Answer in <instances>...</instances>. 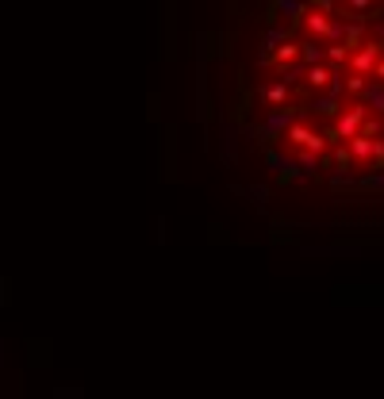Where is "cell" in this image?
<instances>
[{"mask_svg":"<svg viewBox=\"0 0 384 399\" xmlns=\"http://www.w3.org/2000/svg\"><path fill=\"white\" fill-rule=\"evenodd\" d=\"M365 112H369V107H365V100H361V104H354L350 112H338V116H335V127L326 131V138H331V142H350V138L361 131Z\"/></svg>","mask_w":384,"mask_h":399,"instance_id":"6da1fadb","label":"cell"},{"mask_svg":"<svg viewBox=\"0 0 384 399\" xmlns=\"http://www.w3.org/2000/svg\"><path fill=\"white\" fill-rule=\"evenodd\" d=\"M384 47L381 42H357L354 50H350V69L354 73H365V77H373V66L381 62Z\"/></svg>","mask_w":384,"mask_h":399,"instance_id":"7a4b0ae2","label":"cell"},{"mask_svg":"<svg viewBox=\"0 0 384 399\" xmlns=\"http://www.w3.org/2000/svg\"><path fill=\"white\" fill-rule=\"evenodd\" d=\"M296 119H300V116H296V107L277 104L265 119H261V127H265V135H269V138H280V135H288V127L296 123Z\"/></svg>","mask_w":384,"mask_h":399,"instance_id":"3957f363","label":"cell"},{"mask_svg":"<svg viewBox=\"0 0 384 399\" xmlns=\"http://www.w3.org/2000/svg\"><path fill=\"white\" fill-rule=\"evenodd\" d=\"M326 185L338 192H361V173H357V166H338L326 173Z\"/></svg>","mask_w":384,"mask_h":399,"instance_id":"277c9868","label":"cell"},{"mask_svg":"<svg viewBox=\"0 0 384 399\" xmlns=\"http://www.w3.org/2000/svg\"><path fill=\"white\" fill-rule=\"evenodd\" d=\"M265 166L277 177H285V181H296V157L280 154V150H265Z\"/></svg>","mask_w":384,"mask_h":399,"instance_id":"5b68a950","label":"cell"},{"mask_svg":"<svg viewBox=\"0 0 384 399\" xmlns=\"http://www.w3.org/2000/svg\"><path fill=\"white\" fill-rule=\"evenodd\" d=\"M319 162H323V154L300 146V154H296V181H311V177H319Z\"/></svg>","mask_w":384,"mask_h":399,"instance_id":"8992f818","label":"cell"},{"mask_svg":"<svg viewBox=\"0 0 384 399\" xmlns=\"http://www.w3.org/2000/svg\"><path fill=\"white\" fill-rule=\"evenodd\" d=\"M365 107L369 112H376V116H384V81L373 77V81H365V92H361Z\"/></svg>","mask_w":384,"mask_h":399,"instance_id":"52a82bcc","label":"cell"},{"mask_svg":"<svg viewBox=\"0 0 384 399\" xmlns=\"http://www.w3.org/2000/svg\"><path fill=\"white\" fill-rule=\"evenodd\" d=\"M342 23H346V42H350V47H357V42L365 39V31H369V16H357V12L342 16Z\"/></svg>","mask_w":384,"mask_h":399,"instance_id":"ba28073f","label":"cell"},{"mask_svg":"<svg viewBox=\"0 0 384 399\" xmlns=\"http://www.w3.org/2000/svg\"><path fill=\"white\" fill-rule=\"evenodd\" d=\"M373 138L376 135H361V131H357V135L346 142V146H350V154H354V162H365V166L373 162Z\"/></svg>","mask_w":384,"mask_h":399,"instance_id":"9c48e42d","label":"cell"},{"mask_svg":"<svg viewBox=\"0 0 384 399\" xmlns=\"http://www.w3.org/2000/svg\"><path fill=\"white\" fill-rule=\"evenodd\" d=\"M300 23L307 27V35H311V39H323V35H326V23H331V16H326V12H319V8H307Z\"/></svg>","mask_w":384,"mask_h":399,"instance_id":"30bf717a","label":"cell"},{"mask_svg":"<svg viewBox=\"0 0 384 399\" xmlns=\"http://www.w3.org/2000/svg\"><path fill=\"white\" fill-rule=\"evenodd\" d=\"M326 42L323 39H304L300 42V62H304V66H319V62H326Z\"/></svg>","mask_w":384,"mask_h":399,"instance_id":"8fae6325","label":"cell"},{"mask_svg":"<svg viewBox=\"0 0 384 399\" xmlns=\"http://www.w3.org/2000/svg\"><path fill=\"white\" fill-rule=\"evenodd\" d=\"M311 112H315V116L335 119L338 112H342V104H338V96H335V92H326V88H323V92H319V96L311 100Z\"/></svg>","mask_w":384,"mask_h":399,"instance_id":"7c38bea8","label":"cell"},{"mask_svg":"<svg viewBox=\"0 0 384 399\" xmlns=\"http://www.w3.org/2000/svg\"><path fill=\"white\" fill-rule=\"evenodd\" d=\"M307 12V0H277V16L285 23H300Z\"/></svg>","mask_w":384,"mask_h":399,"instance_id":"4fadbf2b","label":"cell"},{"mask_svg":"<svg viewBox=\"0 0 384 399\" xmlns=\"http://www.w3.org/2000/svg\"><path fill=\"white\" fill-rule=\"evenodd\" d=\"M258 96L265 100V104L277 107V104H285V100H288V85L277 77V81H269V85H261V88H258Z\"/></svg>","mask_w":384,"mask_h":399,"instance_id":"5bb4252c","label":"cell"},{"mask_svg":"<svg viewBox=\"0 0 384 399\" xmlns=\"http://www.w3.org/2000/svg\"><path fill=\"white\" fill-rule=\"evenodd\" d=\"M307 85H315V88H326L331 85V77H335V66L331 62H319V66H307Z\"/></svg>","mask_w":384,"mask_h":399,"instance_id":"9a60e30c","label":"cell"},{"mask_svg":"<svg viewBox=\"0 0 384 399\" xmlns=\"http://www.w3.org/2000/svg\"><path fill=\"white\" fill-rule=\"evenodd\" d=\"M304 73H307V66H304L300 58H292V62H277V77L285 81V85H296Z\"/></svg>","mask_w":384,"mask_h":399,"instance_id":"2e32d148","label":"cell"},{"mask_svg":"<svg viewBox=\"0 0 384 399\" xmlns=\"http://www.w3.org/2000/svg\"><path fill=\"white\" fill-rule=\"evenodd\" d=\"M369 169L373 173H361V192H384V157Z\"/></svg>","mask_w":384,"mask_h":399,"instance_id":"e0dca14e","label":"cell"},{"mask_svg":"<svg viewBox=\"0 0 384 399\" xmlns=\"http://www.w3.org/2000/svg\"><path fill=\"white\" fill-rule=\"evenodd\" d=\"M285 39H292V31L285 27V23H273V27L261 35V50H273V47H280Z\"/></svg>","mask_w":384,"mask_h":399,"instance_id":"ac0fdd59","label":"cell"},{"mask_svg":"<svg viewBox=\"0 0 384 399\" xmlns=\"http://www.w3.org/2000/svg\"><path fill=\"white\" fill-rule=\"evenodd\" d=\"M235 192L239 196H250L258 207H265V200H269V188H261V185H254V188H242V185H235Z\"/></svg>","mask_w":384,"mask_h":399,"instance_id":"d6986e66","label":"cell"},{"mask_svg":"<svg viewBox=\"0 0 384 399\" xmlns=\"http://www.w3.org/2000/svg\"><path fill=\"white\" fill-rule=\"evenodd\" d=\"M277 62H292V58H300V42H292V39H285L277 47V54H273Z\"/></svg>","mask_w":384,"mask_h":399,"instance_id":"ffe728a7","label":"cell"},{"mask_svg":"<svg viewBox=\"0 0 384 399\" xmlns=\"http://www.w3.org/2000/svg\"><path fill=\"white\" fill-rule=\"evenodd\" d=\"M346 92L361 96V92H365V73H354V69H350V73H346Z\"/></svg>","mask_w":384,"mask_h":399,"instance_id":"44dd1931","label":"cell"},{"mask_svg":"<svg viewBox=\"0 0 384 399\" xmlns=\"http://www.w3.org/2000/svg\"><path fill=\"white\" fill-rule=\"evenodd\" d=\"M350 12H357V16H373V0H350Z\"/></svg>","mask_w":384,"mask_h":399,"instance_id":"7402d4cb","label":"cell"},{"mask_svg":"<svg viewBox=\"0 0 384 399\" xmlns=\"http://www.w3.org/2000/svg\"><path fill=\"white\" fill-rule=\"evenodd\" d=\"M315 8L326 12V16H335V0H315Z\"/></svg>","mask_w":384,"mask_h":399,"instance_id":"603a6c76","label":"cell"},{"mask_svg":"<svg viewBox=\"0 0 384 399\" xmlns=\"http://www.w3.org/2000/svg\"><path fill=\"white\" fill-rule=\"evenodd\" d=\"M373 77H381V81H384V58H381V62H376V66H373Z\"/></svg>","mask_w":384,"mask_h":399,"instance_id":"cb8c5ba5","label":"cell"},{"mask_svg":"<svg viewBox=\"0 0 384 399\" xmlns=\"http://www.w3.org/2000/svg\"><path fill=\"white\" fill-rule=\"evenodd\" d=\"M381 138H384V123H381Z\"/></svg>","mask_w":384,"mask_h":399,"instance_id":"d4e9b609","label":"cell"}]
</instances>
